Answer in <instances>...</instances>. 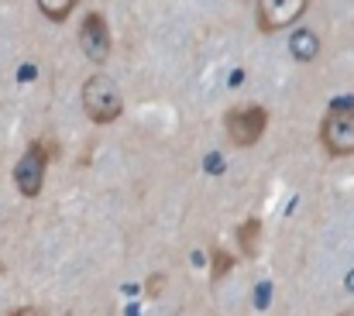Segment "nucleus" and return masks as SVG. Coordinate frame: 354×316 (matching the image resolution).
<instances>
[{"label":"nucleus","mask_w":354,"mask_h":316,"mask_svg":"<svg viewBox=\"0 0 354 316\" xmlns=\"http://www.w3.org/2000/svg\"><path fill=\"white\" fill-rule=\"evenodd\" d=\"M83 106H86V113H90V120H97V124H111V120H118L120 117V90L114 86V80H107V76H93V80H86V86H83Z\"/></svg>","instance_id":"nucleus-1"},{"label":"nucleus","mask_w":354,"mask_h":316,"mask_svg":"<svg viewBox=\"0 0 354 316\" xmlns=\"http://www.w3.org/2000/svg\"><path fill=\"white\" fill-rule=\"evenodd\" d=\"M320 138L330 155H354V110L351 106H334L324 117Z\"/></svg>","instance_id":"nucleus-2"},{"label":"nucleus","mask_w":354,"mask_h":316,"mask_svg":"<svg viewBox=\"0 0 354 316\" xmlns=\"http://www.w3.org/2000/svg\"><path fill=\"white\" fill-rule=\"evenodd\" d=\"M265 120H268V117H265L261 106L231 110V113H227V134H231V141H234L237 148H248V145H254V141L261 138Z\"/></svg>","instance_id":"nucleus-3"},{"label":"nucleus","mask_w":354,"mask_h":316,"mask_svg":"<svg viewBox=\"0 0 354 316\" xmlns=\"http://www.w3.org/2000/svg\"><path fill=\"white\" fill-rule=\"evenodd\" d=\"M45 162H48V155H45L38 145H31V148L24 151V158L17 162V169H14V183H17V189H21L24 196H38V193H41V183H45Z\"/></svg>","instance_id":"nucleus-4"},{"label":"nucleus","mask_w":354,"mask_h":316,"mask_svg":"<svg viewBox=\"0 0 354 316\" xmlns=\"http://www.w3.org/2000/svg\"><path fill=\"white\" fill-rule=\"evenodd\" d=\"M80 41H83L86 59H93V62L111 59V28H107L104 14H86V21L80 28Z\"/></svg>","instance_id":"nucleus-5"},{"label":"nucleus","mask_w":354,"mask_h":316,"mask_svg":"<svg viewBox=\"0 0 354 316\" xmlns=\"http://www.w3.org/2000/svg\"><path fill=\"white\" fill-rule=\"evenodd\" d=\"M306 14V0H261L258 3V24L261 31H279Z\"/></svg>","instance_id":"nucleus-6"},{"label":"nucleus","mask_w":354,"mask_h":316,"mask_svg":"<svg viewBox=\"0 0 354 316\" xmlns=\"http://www.w3.org/2000/svg\"><path fill=\"white\" fill-rule=\"evenodd\" d=\"M317 48H320V45H317V35H313V31H296V35H292V55H296V59L306 62V59L317 55Z\"/></svg>","instance_id":"nucleus-7"},{"label":"nucleus","mask_w":354,"mask_h":316,"mask_svg":"<svg viewBox=\"0 0 354 316\" xmlns=\"http://www.w3.org/2000/svg\"><path fill=\"white\" fill-rule=\"evenodd\" d=\"M41 14H48L52 21H66V14L73 10V0H38Z\"/></svg>","instance_id":"nucleus-8"},{"label":"nucleus","mask_w":354,"mask_h":316,"mask_svg":"<svg viewBox=\"0 0 354 316\" xmlns=\"http://www.w3.org/2000/svg\"><path fill=\"white\" fill-rule=\"evenodd\" d=\"M258 220H251V223H244L241 227V248L248 251V254H254V248H258Z\"/></svg>","instance_id":"nucleus-9"},{"label":"nucleus","mask_w":354,"mask_h":316,"mask_svg":"<svg viewBox=\"0 0 354 316\" xmlns=\"http://www.w3.org/2000/svg\"><path fill=\"white\" fill-rule=\"evenodd\" d=\"M214 261H217V268H214V279H221V275H227V272H231V254H224V251H214Z\"/></svg>","instance_id":"nucleus-10"},{"label":"nucleus","mask_w":354,"mask_h":316,"mask_svg":"<svg viewBox=\"0 0 354 316\" xmlns=\"http://www.w3.org/2000/svg\"><path fill=\"white\" fill-rule=\"evenodd\" d=\"M10 316H45L41 310H31V306H24V310H14Z\"/></svg>","instance_id":"nucleus-11"}]
</instances>
